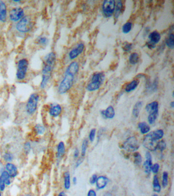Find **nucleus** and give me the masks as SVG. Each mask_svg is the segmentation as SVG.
<instances>
[{
	"mask_svg": "<svg viewBox=\"0 0 174 196\" xmlns=\"http://www.w3.org/2000/svg\"><path fill=\"white\" fill-rule=\"evenodd\" d=\"M56 60V54L54 52H49L44 57L41 67V80L40 83V88L42 90L47 88L51 80Z\"/></svg>",
	"mask_w": 174,
	"mask_h": 196,
	"instance_id": "f257e3e1",
	"label": "nucleus"
},
{
	"mask_svg": "<svg viewBox=\"0 0 174 196\" xmlns=\"http://www.w3.org/2000/svg\"><path fill=\"white\" fill-rule=\"evenodd\" d=\"M79 70V63L75 61L71 62L67 66L64 72L63 77L57 87V92L59 95H64L72 88L75 81V76Z\"/></svg>",
	"mask_w": 174,
	"mask_h": 196,
	"instance_id": "f03ea898",
	"label": "nucleus"
},
{
	"mask_svg": "<svg viewBox=\"0 0 174 196\" xmlns=\"http://www.w3.org/2000/svg\"><path fill=\"white\" fill-rule=\"evenodd\" d=\"M34 26V21L30 15H26L22 19L15 23V30L20 35L29 33Z\"/></svg>",
	"mask_w": 174,
	"mask_h": 196,
	"instance_id": "7ed1b4c3",
	"label": "nucleus"
},
{
	"mask_svg": "<svg viewBox=\"0 0 174 196\" xmlns=\"http://www.w3.org/2000/svg\"><path fill=\"white\" fill-rule=\"evenodd\" d=\"M40 96L39 93L33 92L30 94L25 104V110L29 116H33L36 113L38 109Z\"/></svg>",
	"mask_w": 174,
	"mask_h": 196,
	"instance_id": "20e7f679",
	"label": "nucleus"
},
{
	"mask_svg": "<svg viewBox=\"0 0 174 196\" xmlns=\"http://www.w3.org/2000/svg\"><path fill=\"white\" fill-rule=\"evenodd\" d=\"M29 67V60L25 57L21 58L16 63L15 78L19 81H23L26 79Z\"/></svg>",
	"mask_w": 174,
	"mask_h": 196,
	"instance_id": "39448f33",
	"label": "nucleus"
},
{
	"mask_svg": "<svg viewBox=\"0 0 174 196\" xmlns=\"http://www.w3.org/2000/svg\"><path fill=\"white\" fill-rule=\"evenodd\" d=\"M105 76L103 72H97L94 74L87 85V90L89 92L97 91L101 87L105 80Z\"/></svg>",
	"mask_w": 174,
	"mask_h": 196,
	"instance_id": "423d86ee",
	"label": "nucleus"
},
{
	"mask_svg": "<svg viewBox=\"0 0 174 196\" xmlns=\"http://www.w3.org/2000/svg\"><path fill=\"white\" fill-rule=\"evenodd\" d=\"M26 15V11L21 6H14L9 9L8 20L13 23H16Z\"/></svg>",
	"mask_w": 174,
	"mask_h": 196,
	"instance_id": "0eeeda50",
	"label": "nucleus"
},
{
	"mask_svg": "<svg viewBox=\"0 0 174 196\" xmlns=\"http://www.w3.org/2000/svg\"><path fill=\"white\" fill-rule=\"evenodd\" d=\"M116 2L114 0L105 1L103 3L102 12L106 18H111L114 15Z\"/></svg>",
	"mask_w": 174,
	"mask_h": 196,
	"instance_id": "6e6552de",
	"label": "nucleus"
},
{
	"mask_svg": "<svg viewBox=\"0 0 174 196\" xmlns=\"http://www.w3.org/2000/svg\"><path fill=\"white\" fill-rule=\"evenodd\" d=\"M123 148L129 152H133L137 151L139 148V143L138 139L134 136L128 138L123 143Z\"/></svg>",
	"mask_w": 174,
	"mask_h": 196,
	"instance_id": "1a4fd4ad",
	"label": "nucleus"
},
{
	"mask_svg": "<svg viewBox=\"0 0 174 196\" xmlns=\"http://www.w3.org/2000/svg\"><path fill=\"white\" fill-rule=\"evenodd\" d=\"M9 8L6 2L0 0V23H5L8 21Z\"/></svg>",
	"mask_w": 174,
	"mask_h": 196,
	"instance_id": "9d476101",
	"label": "nucleus"
},
{
	"mask_svg": "<svg viewBox=\"0 0 174 196\" xmlns=\"http://www.w3.org/2000/svg\"><path fill=\"white\" fill-rule=\"evenodd\" d=\"M158 141L153 138L148 133L145 136L143 141V145L145 148L149 151H155L157 150V146Z\"/></svg>",
	"mask_w": 174,
	"mask_h": 196,
	"instance_id": "9b49d317",
	"label": "nucleus"
},
{
	"mask_svg": "<svg viewBox=\"0 0 174 196\" xmlns=\"http://www.w3.org/2000/svg\"><path fill=\"white\" fill-rule=\"evenodd\" d=\"M62 108L60 104L57 103H53L50 104L48 113L49 116L52 118H57L62 114Z\"/></svg>",
	"mask_w": 174,
	"mask_h": 196,
	"instance_id": "f8f14e48",
	"label": "nucleus"
},
{
	"mask_svg": "<svg viewBox=\"0 0 174 196\" xmlns=\"http://www.w3.org/2000/svg\"><path fill=\"white\" fill-rule=\"evenodd\" d=\"M85 49V45L83 43L77 44L74 48L70 50L68 54V57L70 60H73L77 58L80 55L82 54Z\"/></svg>",
	"mask_w": 174,
	"mask_h": 196,
	"instance_id": "ddd939ff",
	"label": "nucleus"
},
{
	"mask_svg": "<svg viewBox=\"0 0 174 196\" xmlns=\"http://www.w3.org/2000/svg\"><path fill=\"white\" fill-rule=\"evenodd\" d=\"M4 170L7 172L12 179L15 178L17 177L19 174L18 167L12 163H6L5 165Z\"/></svg>",
	"mask_w": 174,
	"mask_h": 196,
	"instance_id": "4468645a",
	"label": "nucleus"
},
{
	"mask_svg": "<svg viewBox=\"0 0 174 196\" xmlns=\"http://www.w3.org/2000/svg\"><path fill=\"white\" fill-rule=\"evenodd\" d=\"M66 150V145L65 143L62 141L59 142L57 145L56 154V157L58 161H60V160L63 158V157L65 156Z\"/></svg>",
	"mask_w": 174,
	"mask_h": 196,
	"instance_id": "2eb2a0df",
	"label": "nucleus"
},
{
	"mask_svg": "<svg viewBox=\"0 0 174 196\" xmlns=\"http://www.w3.org/2000/svg\"><path fill=\"white\" fill-rule=\"evenodd\" d=\"M149 114H158L159 104L157 101H153L146 105L145 108Z\"/></svg>",
	"mask_w": 174,
	"mask_h": 196,
	"instance_id": "dca6fc26",
	"label": "nucleus"
},
{
	"mask_svg": "<svg viewBox=\"0 0 174 196\" xmlns=\"http://www.w3.org/2000/svg\"><path fill=\"white\" fill-rule=\"evenodd\" d=\"M101 114L104 119H112L114 117L116 112L114 107L112 106H109L105 110H102Z\"/></svg>",
	"mask_w": 174,
	"mask_h": 196,
	"instance_id": "f3484780",
	"label": "nucleus"
},
{
	"mask_svg": "<svg viewBox=\"0 0 174 196\" xmlns=\"http://www.w3.org/2000/svg\"><path fill=\"white\" fill-rule=\"evenodd\" d=\"M109 179L107 177L104 176H100L98 177L96 183V187L98 190H103L105 188L108 183Z\"/></svg>",
	"mask_w": 174,
	"mask_h": 196,
	"instance_id": "a211bd4d",
	"label": "nucleus"
},
{
	"mask_svg": "<svg viewBox=\"0 0 174 196\" xmlns=\"http://www.w3.org/2000/svg\"><path fill=\"white\" fill-rule=\"evenodd\" d=\"M35 41L38 45L40 47H45L48 45L49 43V39L46 35L41 34L37 37Z\"/></svg>",
	"mask_w": 174,
	"mask_h": 196,
	"instance_id": "6ab92c4d",
	"label": "nucleus"
},
{
	"mask_svg": "<svg viewBox=\"0 0 174 196\" xmlns=\"http://www.w3.org/2000/svg\"><path fill=\"white\" fill-rule=\"evenodd\" d=\"M161 38V35L158 31H152L149 35V41H151V43H153L155 45L159 43Z\"/></svg>",
	"mask_w": 174,
	"mask_h": 196,
	"instance_id": "aec40b11",
	"label": "nucleus"
},
{
	"mask_svg": "<svg viewBox=\"0 0 174 196\" xmlns=\"http://www.w3.org/2000/svg\"><path fill=\"white\" fill-rule=\"evenodd\" d=\"M34 131L37 136H43L45 133L46 128L41 123H37L34 126Z\"/></svg>",
	"mask_w": 174,
	"mask_h": 196,
	"instance_id": "412c9836",
	"label": "nucleus"
},
{
	"mask_svg": "<svg viewBox=\"0 0 174 196\" xmlns=\"http://www.w3.org/2000/svg\"><path fill=\"white\" fill-rule=\"evenodd\" d=\"M0 178L4 182L6 186L10 185L11 184V177L4 169L1 172Z\"/></svg>",
	"mask_w": 174,
	"mask_h": 196,
	"instance_id": "4be33fe9",
	"label": "nucleus"
},
{
	"mask_svg": "<svg viewBox=\"0 0 174 196\" xmlns=\"http://www.w3.org/2000/svg\"><path fill=\"white\" fill-rule=\"evenodd\" d=\"M139 80L138 79L131 81L130 83L126 85V87L125 88V91L127 92H130L132 91H134L139 85Z\"/></svg>",
	"mask_w": 174,
	"mask_h": 196,
	"instance_id": "5701e85b",
	"label": "nucleus"
},
{
	"mask_svg": "<svg viewBox=\"0 0 174 196\" xmlns=\"http://www.w3.org/2000/svg\"><path fill=\"white\" fill-rule=\"evenodd\" d=\"M63 185L66 190H69L70 188V174L69 171L65 172L63 174Z\"/></svg>",
	"mask_w": 174,
	"mask_h": 196,
	"instance_id": "b1692460",
	"label": "nucleus"
},
{
	"mask_svg": "<svg viewBox=\"0 0 174 196\" xmlns=\"http://www.w3.org/2000/svg\"><path fill=\"white\" fill-rule=\"evenodd\" d=\"M142 105L143 103L142 101H138L135 104L132 110V114L134 117L135 118L138 117L141 113V109L142 107Z\"/></svg>",
	"mask_w": 174,
	"mask_h": 196,
	"instance_id": "393cba45",
	"label": "nucleus"
},
{
	"mask_svg": "<svg viewBox=\"0 0 174 196\" xmlns=\"http://www.w3.org/2000/svg\"><path fill=\"white\" fill-rule=\"evenodd\" d=\"M149 134L153 138L157 141L163 138L164 136V132L162 129H158L156 130L153 131Z\"/></svg>",
	"mask_w": 174,
	"mask_h": 196,
	"instance_id": "a878e982",
	"label": "nucleus"
},
{
	"mask_svg": "<svg viewBox=\"0 0 174 196\" xmlns=\"http://www.w3.org/2000/svg\"><path fill=\"white\" fill-rule=\"evenodd\" d=\"M123 9V3L121 1H118L116 3V7L114 10V18L116 19L119 18L120 15L121 14Z\"/></svg>",
	"mask_w": 174,
	"mask_h": 196,
	"instance_id": "bb28decb",
	"label": "nucleus"
},
{
	"mask_svg": "<svg viewBox=\"0 0 174 196\" xmlns=\"http://www.w3.org/2000/svg\"><path fill=\"white\" fill-rule=\"evenodd\" d=\"M153 189L154 192L156 193H159L161 190V186L160 184L158 176L155 175L154 176L153 180Z\"/></svg>",
	"mask_w": 174,
	"mask_h": 196,
	"instance_id": "cd10ccee",
	"label": "nucleus"
},
{
	"mask_svg": "<svg viewBox=\"0 0 174 196\" xmlns=\"http://www.w3.org/2000/svg\"><path fill=\"white\" fill-rule=\"evenodd\" d=\"M138 127L140 130L141 133L142 134H146L149 132L150 131V127L149 124L146 122H140L138 124Z\"/></svg>",
	"mask_w": 174,
	"mask_h": 196,
	"instance_id": "c85d7f7f",
	"label": "nucleus"
},
{
	"mask_svg": "<svg viewBox=\"0 0 174 196\" xmlns=\"http://www.w3.org/2000/svg\"><path fill=\"white\" fill-rule=\"evenodd\" d=\"M139 54L136 52H134L130 55L129 57V62L132 65H135L139 62Z\"/></svg>",
	"mask_w": 174,
	"mask_h": 196,
	"instance_id": "c756f323",
	"label": "nucleus"
},
{
	"mask_svg": "<svg viewBox=\"0 0 174 196\" xmlns=\"http://www.w3.org/2000/svg\"><path fill=\"white\" fill-rule=\"evenodd\" d=\"M165 45L168 48L173 49L174 47V35L173 33L170 34L165 40Z\"/></svg>",
	"mask_w": 174,
	"mask_h": 196,
	"instance_id": "7c9ffc66",
	"label": "nucleus"
},
{
	"mask_svg": "<svg viewBox=\"0 0 174 196\" xmlns=\"http://www.w3.org/2000/svg\"><path fill=\"white\" fill-rule=\"evenodd\" d=\"M2 158L6 163H12V161L15 158V156H14L13 153H12L11 152H9V151H7V152L4 153L2 155Z\"/></svg>",
	"mask_w": 174,
	"mask_h": 196,
	"instance_id": "2f4dec72",
	"label": "nucleus"
},
{
	"mask_svg": "<svg viewBox=\"0 0 174 196\" xmlns=\"http://www.w3.org/2000/svg\"><path fill=\"white\" fill-rule=\"evenodd\" d=\"M152 165V160H146V161L143 163V168L145 170V172L148 175L151 173V167Z\"/></svg>",
	"mask_w": 174,
	"mask_h": 196,
	"instance_id": "473e14b6",
	"label": "nucleus"
},
{
	"mask_svg": "<svg viewBox=\"0 0 174 196\" xmlns=\"http://www.w3.org/2000/svg\"><path fill=\"white\" fill-rule=\"evenodd\" d=\"M23 152H24L25 154L27 155H29L31 152L32 149L31 142H29V141H27V142H25L23 144Z\"/></svg>",
	"mask_w": 174,
	"mask_h": 196,
	"instance_id": "72a5a7b5",
	"label": "nucleus"
},
{
	"mask_svg": "<svg viewBox=\"0 0 174 196\" xmlns=\"http://www.w3.org/2000/svg\"><path fill=\"white\" fill-rule=\"evenodd\" d=\"M133 24L131 22H128L125 23L122 27V31L124 34L129 33L131 31Z\"/></svg>",
	"mask_w": 174,
	"mask_h": 196,
	"instance_id": "f704fd0d",
	"label": "nucleus"
},
{
	"mask_svg": "<svg viewBox=\"0 0 174 196\" xmlns=\"http://www.w3.org/2000/svg\"><path fill=\"white\" fill-rule=\"evenodd\" d=\"M134 163L136 165H139L142 163V157L141 154L138 152H135L133 154Z\"/></svg>",
	"mask_w": 174,
	"mask_h": 196,
	"instance_id": "c9c22d12",
	"label": "nucleus"
},
{
	"mask_svg": "<svg viewBox=\"0 0 174 196\" xmlns=\"http://www.w3.org/2000/svg\"><path fill=\"white\" fill-rule=\"evenodd\" d=\"M88 145V142L87 139H84L82 142V146H81V155L82 157L85 156L87 150V149Z\"/></svg>",
	"mask_w": 174,
	"mask_h": 196,
	"instance_id": "e433bc0d",
	"label": "nucleus"
},
{
	"mask_svg": "<svg viewBox=\"0 0 174 196\" xmlns=\"http://www.w3.org/2000/svg\"><path fill=\"white\" fill-rule=\"evenodd\" d=\"M168 184V174L167 172H163V174L162 186L164 188L167 187Z\"/></svg>",
	"mask_w": 174,
	"mask_h": 196,
	"instance_id": "4c0bfd02",
	"label": "nucleus"
},
{
	"mask_svg": "<svg viewBox=\"0 0 174 196\" xmlns=\"http://www.w3.org/2000/svg\"><path fill=\"white\" fill-rule=\"evenodd\" d=\"M166 147H167V144L163 140H161L158 142L157 146V150L163 152L166 149Z\"/></svg>",
	"mask_w": 174,
	"mask_h": 196,
	"instance_id": "58836bf2",
	"label": "nucleus"
},
{
	"mask_svg": "<svg viewBox=\"0 0 174 196\" xmlns=\"http://www.w3.org/2000/svg\"><path fill=\"white\" fill-rule=\"evenodd\" d=\"M133 48V45L131 43H126L123 46V50L126 52H129Z\"/></svg>",
	"mask_w": 174,
	"mask_h": 196,
	"instance_id": "ea45409f",
	"label": "nucleus"
},
{
	"mask_svg": "<svg viewBox=\"0 0 174 196\" xmlns=\"http://www.w3.org/2000/svg\"><path fill=\"white\" fill-rule=\"evenodd\" d=\"M95 134H96V129L95 128H93L91 130L89 134V141H91V143L94 142V141H95Z\"/></svg>",
	"mask_w": 174,
	"mask_h": 196,
	"instance_id": "a19ab883",
	"label": "nucleus"
},
{
	"mask_svg": "<svg viewBox=\"0 0 174 196\" xmlns=\"http://www.w3.org/2000/svg\"><path fill=\"white\" fill-rule=\"evenodd\" d=\"M159 164L157 163H155V164H154L153 165H152L151 171L156 174L158 173V172L159 171Z\"/></svg>",
	"mask_w": 174,
	"mask_h": 196,
	"instance_id": "79ce46f5",
	"label": "nucleus"
},
{
	"mask_svg": "<svg viewBox=\"0 0 174 196\" xmlns=\"http://www.w3.org/2000/svg\"><path fill=\"white\" fill-rule=\"evenodd\" d=\"M97 178H98L97 175H92L89 179V183H91V185H94L97 181Z\"/></svg>",
	"mask_w": 174,
	"mask_h": 196,
	"instance_id": "37998d69",
	"label": "nucleus"
},
{
	"mask_svg": "<svg viewBox=\"0 0 174 196\" xmlns=\"http://www.w3.org/2000/svg\"><path fill=\"white\" fill-rule=\"evenodd\" d=\"M146 46L150 49H153L156 47V45L151 43V41H148L146 44Z\"/></svg>",
	"mask_w": 174,
	"mask_h": 196,
	"instance_id": "c03bdc74",
	"label": "nucleus"
},
{
	"mask_svg": "<svg viewBox=\"0 0 174 196\" xmlns=\"http://www.w3.org/2000/svg\"><path fill=\"white\" fill-rule=\"evenodd\" d=\"M84 159L83 157L79 158V160H77L76 163V164H75V168H77L80 165L82 164V163L83 162Z\"/></svg>",
	"mask_w": 174,
	"mask_h": 196,
	"instance_id": "a18cd8bd",
	"label": "nucleus"
},
{
	"mask_svg": "<svg viewBox=\"0 0 174 196\" xmlns=\"http://www.w3.org/2000/svg\"><path fill=\"white\" fill-rule=\"evenodd\" d=\"M87 196H97V193L94 190L91 189L88 190Z\"/></svg>",
	"mask_w": 174,
	"mask_h": 196,
	"instance_id": "49530a36",
	"label": "nucleus"
},
{
	"mask_svg": "<svg viewBox=\"0 0 174 196\" xmlns=\"http://www.w3.org/2000/svg\"><path fill=\"white\" fill-rule=\"evenodd\" d=\"M145 157L146 160H152V157L151 155V153L149 151H147L145 154Z\"/></svg>",
	"mask_w": 174,
	"mask_h": 196,
	"instance_id": "de8ad7c7",
	"label": "nucleus"
},
{
	"mask_svg": "<svg viewBox=\"0 0 174 196\" xmlns=\"http://www.w3.org/2000/svg\"><path fill=\"white\" fill-rule=\"evenodd\" d=\"M79 154H80V152L78 148H76L74 152V157L75 158H77L79 157Z\"/></svg>",
	"mask_w": 174,
	"mask_h": 196,
	"instance_id": "09e8293b",
	"label": "nucleus"
},
{
	"mask_svg": "<svg viewBox=\"0 0 174 196\" xmlns=\"http://www.w3.org/2000/svg\"><path fill=\"white\" fill-rule=\"evenodd\" d=\"M12 2L15 5V6H19L20 4L22 3V1L21 0H14V1H12Z\"/></svg>",
	"mask_w": 174,
	"mask_h": 196,
	"instance_id": "8fccbe9b",
	"label": "nucleus"
},
{
	"mask_svg": "<svg viewBox=\"0 0 174 196\" xmlns=\"http://www.w3.org/2000/svg\"><path fill=\"white\" fill-rule=\"evenodd\" d=\"M72 181H73L74 185H76L77 183V177H74L72 179Z\"/></svg>",
	"mask_w": 174,
	"mask_h": 196,
	"instance_id": "3c124183",
	"label": "nucleus"
},
{
	"mask_svg": "<svg viewBox=\"0 0 174 196\" xmlns=\"http://www.w3.org/2000/svg\"><path fill=\"white\" fill-rule=\"evenodd\" d=\"M57 196H66V194L64 191H62L58 194Z\"/></svg>",
	"mask_w": 174,
	"mask_h": 196,
	"instance_id": "603ef678",
	"label": "nucleus"
},
{
	"mask_svg": "<svg viewBox=\"0 0 174 196\" xmlns=\"http://www.w3.org/2000/svg\"><path fill=\"white\" fill-rule=\"evenodd\" d=\"M103 196H112V194L110 192H106V193L104 194Z\"/></svg>",
	"mask_w": 174,
	"mask_h": 196,
	"instance_id": "864d4df0",
	"label": "nucleus"
},
{
	"mask_svg": "<svg viewBox=\"0 0 174 196\" xmlns=\"http://www.w3.org/2000/svg\"><path fill=\"white\" fill-rule=\"evenodd\" d=\"M170 106H171V107L172 108H174V101H172L171 102V103H170Z\"/></svg>",
	"mask_w": 174,
	"mask_h": 196,
	"instance_id": "5fc2aeb1",
	"label": "nucleus"
},
{
	"mask_svg": "<svg viewBox=\"0 0 174 196\" xmlns=\"http://www.w3.org/2000/svg\"><path fill=\"white\" fill-rule=\"evenodd\" d=\"M152 196H158V195H157V194H153V195H152Z\"/></svg>",
	"mask_w": 174,
	"mask_h": 196,
	"instance_id": "6e6d98bb",
	"label": "nucleus"
},
{
	"mask_svg": "<svg viewBox=\"0 0 174 196\" xmlns=\"http://www.w3.org/2000/svg\"><path fill=\"white\" fill-rule=\"evenodd\" d=\"M25 196H32L31 195H30V194H26V195H25Z\"/></svg>",
	"mask_w": 174,
	"mask_h": 196,
	"instance_id": "4d7b16f0",
	"label": "nucleus"
},
{
	"mask_svg": "<svg viewBox=\"0 0 174 196\" xmlns=\"http://www.w3.org/2000/svg\"><path fill=\"white\" fill-rule=\"evenodd\" d=\"M0 196H2V194H0Z\"/></svg>",
	"mask_w": 174,
	"mask_h": 196,
	"instance_id": "13d9d810",
	"label": "nucleus"
},
{
	"mask_svg": "<svg viewBox=\"0 0 174 196\" xmlns=\"http://www.w3.org/2000/svg\"><path fill=\"white\" fill-rule=\"evenodd\" d=\"M0 194H1V191H0Z\"/></svg>",
	"mask_w": 174,
	"mask_h": 196,
	"instance_id": "bf43d9fd",
	"label": "nucleus"
}]
</instances>
